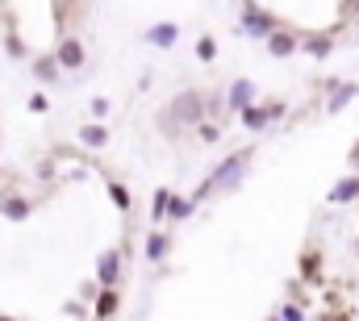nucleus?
<instances>
[{
  "label": "nucleus",
  "mask_w": 359,
  "mask_h": 321,
  "mask_svg": "<svg viewBox=\"0 0 359 321\" xmlns=\"http://www.w3.org/2000/svg\"><path fill=\"white\" fill-rule=\"evenodd\" d=\"M264 46H268V55H271V59H292V55L301 50V38H297L292 29H284V25H280V29L271 34V38L264 42Z\"/></svg>",
  "instance_id": "obj_6"
},
{
  "label": "nucleus",
  "mask_w": 359,
  "mask_h": 321,
  "mask_svg": "<svg viewBox=\"0 0 359 321\" xmlns=\"http://www.w3.org/2000/svg\"><path fill=\"white\" fill-rule=\"evenodd\" d=\"M176 38H180L176 21H155V25L147 29V42H151V46H163V50H168V46H176Z\"/></svg>",
  "instance_id": "obj_10"
},
{
  "label": "nucleus",
  "mask_w": 359,
  "mask_h": 321,
  "mask_svg": "<svg viewBox=\"0 0 359 321\" xmlns=\"http://www.w3.org/2000/svg\"><path fill=\"white\" fill-rule=\"evenodd\" d=\"M196 134H201L205 142H217V134H222V130H217V125H209V121H201V125H196Z\"/></svg>",
  "instance_id": "obj_24"
},
{
  "label": "nucleus",
  "mask_w": 359,
  "mask_h": 321,
  "mask_svg": "<svg viewBox=\"0 0 359 321\" xmlns=\"http://www.w3.org/2000/svg\"><path fill=\"white\" fill-rule=\"evenodd\" d=\"M4 42H8V55H13V59H25V46H21V38H17V34H8Z\"/></svg>",
  "instance_id": "obj_23"
},
{
  "label": "nucleus",
  "mask_w": 359,
  "mask_h": 321,
  "mask_svg": "<svg viewBox=\"0 0 359 321\" xmlns=\"http://www.w3.org/2000/svg\"><path fill=\"white\" fill-rule=\"evenodd\" d=\"M163 254H168V234H159V230H155V234L147 238V259H151V263H159Z\"/></svg>",
  "instance_id": "obj_17"
},
{
  "label": "nucleus",
  "mask_w": 359,
  "mask_h": 321,
  "mask_svg": "<svg viewBox=\"0 0 359 321\" xmlns=\"http://www.w3.org/2000/svg\"><path fill=\"white\" fill-rule=\"evenodd\" d=\"M196 59H201V63H213V59H217V42H213V38H201V42H196Z\"/></svg>",
  "instance_id": "obj_20"
},
{
  "label": "nucleus",
  "mask_w": 359,
  "mask_h": 321,
  "mask_svg": "<svg viewBox=\"0 0 359 321\" xmlns=\"http://www.w3.org/2000/svg\"><path fill=\"white\" fill-rule=\"evenodd\" d=\"M0 213H4L8 221H25V217H29V200H25V196H4V200H0Z\"/></svg>",
  "instance_id": "obj_13"
},
{
  "label": "nucleus",
  "mask_w": 359,
  "mask_h": 321,
  "mask_svg": "<svg viewBox=\"0 0 359 321\" xmlns=\"http://www.w3.org/2000/svg\"><path fill=\"white\" fill-rule=\"evenodd\" d=\"M280 321H305V313H301V305H280V313H276Z\"/></svg>",
  "instance_id": "obj_22"
},
{
  "label": "nucleus",
  "mask_w": 359,
  "mask_h": 321,
  "mask_svg": "<svg viewBox=\"0 0 359 321\" xmlns=\"http://www.w3.org/2000/svg\"><path fill=\"white\" fill-rule=\"evenodd\" d=\"M34 76L42 83H55L59 80V59H55V55H38V59H34Z\"/></svg>",
  "instance_id": "obj_14"
},
{
  "label": "nucleus",
  "mask_w": 359,
  "mask_h": 321,
  "mask_svg": "<svg viewBox=\"0 0 359 321\" xmlns=\"http://www.w3.org/2000/svg\"><path fill=\"white\" fill-rule=\"evenodd\" d=\"M109 200H113V205H117V209H121V213H126V209H130V192H126V188H121V184H109Z\"/></svg>",
  "instance_id": "obj_21"
},
{
  "label": "nucleus",
  "mask_w": 359,
  "mask_h": 321,
  "mask_svg": "<svg viewBox=\"0 0 359 321\" xmlns=\"http://www.w3.org/2000/svg\"><path fill=\"white\" fill-rule=\"evenodd\" d=\"M113 313H117V292L104 288V292L96 296V317H113Z\"/></svg>",
  "instance_id": "obj_18"
},
{
  "label": "nucleus",
  "mask_w": 359,
  "mask_h": 321,
  "mask_svg": "<svg viewBox=\"0 0 359 321\" xmlns=\"http://www.w3.org/2000/svg\"><path fill=\"white\" fill-rule=\"evenodd\" d=\"M0 321H8V317H0Z\"/></svg>",
  "instance_id": "obj_29"
},
{
  "label": "nucleus",
  "mask_w": 359,
  "mask_h": 321,
  "mask_svg": "<svg viewBox=\"0 0 359 321\" xmlns=\"http://www.w3.org/2000/svg\"><path fill=\"white\" fill-rule=\"evenodd\" d=\"M238 29H243L247 38H255V42H268L271 34L280 29V21H276V13L259 8L255 0H243V13H238Z\"/></svg>",
  "instance_id": "obj_2"
},
{
  "label": "nucleus",
  "mask_w": 359,
  "mask_h": 321,
  "mask_svg": "<svg viewBox=\"0 0 359 321\" xmlns=\"http://www.w3.org/2000/svg\"><path fill=\"white\" fill-rule=\"evenodd\" d=\"M88 113H92V117H96V121H100V117L109 113V100H104V96H96V100H92V104H88Z\"/></svg>",
  "instance_id": "obj_25"
},
{
  "label": "nucleus",
  "mask_w": 359,
  "mask_h": 321,
  "mask_svg": "<svg viewBox=\"0 0 359 321\" xmlns=\"http://www.w3.org/2000/svg\"><path fill=\"white\" fill-rule=\"evenodd\" d=\"M271 321H280V317H271Z\"/></svg>",
  "instance_id": "obj_28"
},
{
  "label": "nucleus",
  "mask_w": 359,
  "mask_h": 321,
  "mask_svg": "<svg viewBox=\"0 0 359 321\" xmlns=\"http://www.w3.org/2000/svg\"><path fill=\"white\" fill-rule=\"evenodd\" d=\"M326 88H330V92H326V113H330V117H334V113H343V109L359 96V83L355 80H330Z\"/></svg>",
  "instance_id": "obj_5"
},
{
  "label": "nucleus",
  "mask_w": 359,
  "mask_h": 321,
  "mask_svg": "<svg viewBox=\"0 0 359 321\" xmlns=\"http://www.w3.org/2000/svg\"><path fill=\"white\" fill-rule=\"evenodd\" d=\"M326 200H330V205H351V200H359V175H343V179L330 188Z\"/></svg>",
  "instance_id": "obj_12"
},
{
  "label": "nucleus",
  "mask_w": 359,
  "mask_h": 321,
  "mask_svg": "<svg viewBox=\"0 0 359 321\" xmlns=\"http://www.w3.org/2000/svg\"><path fill=\"white\" fill-rule=\"evenodd\" d=\"M255 96H259V92H255V83L251 80H234L230 83V92H226V109H230V113H243V109L255 104Z\"/></svg>",
  "instance_id": "obj_8"
},
{
  "label": "nucleus",
  "mask_w": 359,
  "mask_h": 321,
  "mask_svg": "<svg viewBox=\"0 0 359 321\" xmlns=\"http://www.w3.org/2000/svg\"><path fill=\"white\" fill-rule=\"evenodd\" d=\"M117 271H121V254H117V250H100V254H96V280H100L104 288H113V284L121 280Z\"/></svg>",
  "instance_id": "obj_9"
},
{
  "label": "nucleus",
  "mask_w": 359,
  "mask_h": 321,
  "mask_svg": "<svg viewBox=\"0 0 359 321\" xmlns=\"http://www.w3.org/2000/svg\"><path fill=\"white\" fill-rule=\"evenodd\" d=\"M192 209H196V200H192V196H172L168 221H184V217H192Z\"/></svg>",
  "instance_id": "obj_16"
},
{
  "label": "nucleus",
  "mask_w": 359,
  "mask_h": 321,
  "mask_svg": "<svg viewBox=\"0 0 359 321\" xmlns=\"http://www.w3.org/2000/svg\"><path fill=\"white\" fill-rule=\"evenodd\" d=\"M172 196H176L172 188H159V192H155V200H151V221H155V226L168 217V209H172Z\"/></svg>",
  "instance_id": "obj_15"
},
{
  "label": "nucleus",
  "mask_w": 359,
  "mask_h": 321,
  "mask_svg": "<svg viewBox=\"0 0 359 321\" xmlns=\"http://www.w3.org/2000/svg\"><path fill=\"white\" fill-rule=\"evenodd\" d=\"M80 142H84V146H104L109 134H104V125H84V130H80Z\"/></svg>",
  "instance_id": "obj_19"
},
{
  "label": "nucleus",
  "mask_w": 359,
  "mask_h": 321,
  "mask_svg": "<svg viewBox=\"0 0 359 321\" xmlns=\"http://www.w3.org/2000/svg\"><path fill=\"white\" fill-rule=\"evenodd\" d=\"M205 121V96L201 92H180L168 109V130L176 125H201Z\"/></svg>",
  "instance_id": "obj_3"
},
{
  "label": "nucleus",
  "mask_w": 359,
  "mask_h": 321,
  "mask_svg": "<svg viewBox=\"0 0 359 321\" xmlns=\"http://www.w3.org/2000/svg\"><path fill=\"white\" fill-rule=\"evenodd\" d=\"M55 59H59V67H67V71H80L84 67V42L80 38H63L59 46H55Z\"/></svg>",
  "instance_id": "obj_7"
},
{
  "label": "nucleus",
  "mask_w": 359,
  "mask_h": 321,
  "mask_svg": "<svg viewBox=\"0 0 359 321\" xmlns=\"http://www.w3.org/2000/svg\"><path fill=\"white\" fill-rule=\"evenodd\" d=\"M301 50H305L309 59H330V50H334V34H309V38H301Z\"/></svg>",
  "instance_id": "obj_11"
},
{
  "label": "nucleus",
  "mask_w": 359,
  "mask_h": 321,
  "mask_svg": "<svg viewBox=\"0 0 359 321\" xmlns=\"http://www.w3.org/2000/svg\"><path fill=\"white\" fill-rule=\"evenodd\" d=\"M351 167H355V171H359V146H355V151H351Z\"/></svg>",
  "instance_id": "obj_27"
},
{
  "label": "nucleus",
  "mask_w": 359,
  "mask_h": 321,
  "mask_svg": "<svg viewBox=\"0 0 359 321\" xmlns=\"http://www.w3.org/2000/svg\"><path fill=\"white\" fill-rule=\"evenodd\" d=\"M284 109H288L284 100H268V104H259V100H255V104H251V109H243L238 117H243V125H247L251 134H259V130H268L271 121H280V117H284Z\"/></svg>",
  "instance_id": "obj_4"
},
{
  "label": "nucleus",
  "mask_w": 359,
  "mask_h": 321,
  "mask_svg": "<svg viewBox=\"0 0 359 321\" xmlns=\"http://www.w3.org/2000/svg\"><path fill=\"white\" fill-rule=\"evenodd\" d=\"M251 159H255L251 146H247V151H234L230 159H222L217 167H213V175L192 192V200H205V196H213V192H230V188H238L243 175H247V167H251Z\"/></svg>",
  "instance_id": "obj_1"
},
{
  "label": "nucleus",
  "mask_w": 359,
  "mask_h": 321,
  "mask_svg": "<svg viewBox=\"0 0 359 321\" xmlns=\"http://www.w3.org/2000/svg\"><path fill=\"white\" fill-rule=\"evenodd\" d=\"M29 113H46V96H42V92L29 96Z\"/></svg>",
  "instance_id": "obj_26"
}]
</instances>
